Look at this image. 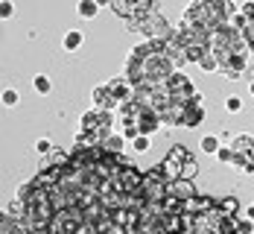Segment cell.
I'll return each instance as SVG.
<instances>
[{
    "mask_svg": "<svg viewBox=\"0 0 254 234\" xmlns=\"http://www.w3.org/2000/svg\"><path fill=\"white\" fill-rule=\"evenodd\" d=\"M216 158H219L222 164H231V167H234V161H237L234 150H231V144H222V147H219V153H216Z\"/></svg>",
    "mask_w": 254,
    "mask_h": 234,
    "instance_id": "26",
    "label": "cell"
},
{
    "mask_svg": "<svg viewBox=\"0 0 254 234\" xmlns=\"http://www.w3.org/2000/svg\"><path fill=\"white\" fill-rule=\"evenodd\" d=\"M210 50L225 62V59L237 56V53H246L249 47H246V38H243L240 29H234L231 24H222L219 29L210 32Z\"/></svg>",
    "mask_w": 254,
    "mask_h": 234,
    "instance_id": "5",
    "label": "cell"
},
{
    "mask_svg": "<svg viewBox=\"0 0 254 234\" xmlns=\"http://www.w3.org/2000/svg\"><path fill=\"white\" fill-rule=\"evenodd\" d=\"M82 41H85V32H82V29H67L64 38H62V47H64L67 53H73V50L82 47Z\"/></svg>",
    "mask_w": 254,
    "mask_h": 234,
    "instance_id": "19",
    "label": "cell"
},
{
    "mask_svg": "<svg viewBox=\"0 0 254 234\" xmlns=\"http://www.w3.org/2000/svg\"><path fill=\"white\" fill-rule=\"evenodd\" d=\"M167 193H173V196H178V199L184 202V199L196 196L199 190H196V184H193V179H176V182H167Z\"/></svg>",
    "mask_w": 254,
    "mask_h": 234,
    "instance_id": "14",
    "label": "cell"
},
{
    "mask_svg": "<svg viewBox=\"0 0 254 234\" xmlns=\"http://www.w3.org/2000/svg\"><path fill=\"white\" fill-rule=\"evenodd\" d=\"M158 164H161V170H164V179H167V182L181 179V161H178L173 153H167V158H164V161H158Z\"/></svg>",
    "mask_w": 254,
    "mask_h": 234,
    "instance_id": "17",
    "label": "cell"
},
{
    "mask_svg": "<svg viewBox=\"0 0 254 234\" xmlns=\"http://www.w3.org/2000/svg\"><path fill=\"white\" fill-rule=\"evenodd\" d=\"M35 150H38V156L44 158V156H50V153L56 150V147H53V141H50V138H41V141L35 144Z\"/></svg>",
    "mask_w": 254,
    "mask_h": 234,
    "instance_id": "31",
    "label": "cell"
},
{
    "mask_svg": "<svg viewBox=\"0 0 254 234\" xmlns=\"http://www.w3.org/2000/svg\"><path fill=\"white\" fill-rule=\"evenodd\" d=\"M161 126H164V120H161V114L155 111L152 105L140 114V120H137V129H140V135H149L152 138L155 132H161Z\"/></svg>",
    "mask_w": 254,
    "mask_h": 234,
    "instance_id": "13",
    "label": "cell"
},
{
    "mask_svg": "<svg viewBox=\"0 0 254 234\" xmlns=\"http://www.w3.org/2000/svg\"><path fill=\"white\" fill-rule=\"evenodd\" d=\"M243 38H246V47L254 53V24H246V29H243Z\"/></svg>",
    "mask_w": 254,
    "mask_h": 234,
    "instance_id": "36",
    "label": "cell"
},
{
    "mask_svg": "<svg viewBox=\"0 0 254 234\" xmlns=\"http://www.w3.org/2000/svg\"><path fill=\"white\" fill-rule=\"evenodd\" d=\"M3 105H9V108L18 105V91H15V88H6V91H3Z\"/></svg>",
    "mask_w": 254,
    "mask_h": 234,
    "instance_id": "34",
    "label": "cell"
},
{
    "mask_svg": "<svg viewBox=\"0 0 254 234\" xmlns=\"http://www.w3.org/2000/svg\"><path fill=\"white\" fill-rule=\"evenodd\" d=\"M237 234H254V220H249V217H237Z\"/></svg>",
    "mask_w": 254,
    "mask_h": 234,
    "instance_id": "30",
    "label": "cell"
},
{
    "mask_svg": "<svg viewBox=\"0 0 254 234\" xmlns=\"http://www.w3.org/2000/svg\"><path fill=\"white\" fill-rule=\"evenodd\" d=\"M164 88L170 91V97L178 100V103H190L193 100V94H196V85H193V79L187 77L184 71H173L167 82H164Z\"/></svg>",
    "mask_w": 254,
    "mask_h": 234,
    "instance_id": "8",
    "label": "cell"
},
{
    "mask_svg": "<svg viewBox=\"0 0 254 234\" xmlns=\"http://www.w3.org/2000/svg\"><path fill=\"white\" fill-rule=\"evenodd\" d=\"M204 97L196 91L193 94V100L187 103V108H184V117H181V126L184 129H196V126H202V120H204Z\"/></svg>",
    "mask_w": 254,
    "mask_h": 234,
    "instance_id": "9",
    "label": "cell"
},
{
    "mask_svg": "<svg viewBox=\"0 0 254 234\" xmlns=\"http://www.w3.org/2000/svg\"><path fill=\"white\" fill-rule=\"evenodd\" d=\"M108 88H111V94H114V100L123 105V103H128L131 97H134V82L123 74V77H114L111 82H108Z\"/></svg>",
    "mask_w": 254,
    "mask_h": 234,
    "instance_id": "11",
    "label": "cell"
},
{
    "mask_svg": "<svg viewBox=\"0 0 254 234\" xmlns=\"http://www.w3.org/2000/svg\"><path fill=\"white\" fill-rule=\"evenodd\" d=\"M114 123H117V111H105V108H94V105H91V108L82 114L76 144H85V147L102 144L108 135H114Z\"/></svg>",
    "mask_w": 254,
    "mask_h": 234,
    "instance_id": "2",
    "label": "cell"
},
{
    "mask_svg": "<svg viewBox=\"0 0 254 234\" xmlns=\"http://www.w3.org/2000/svg\"><path fill=\"white\" fill-rule=\"evenodd\" d=\"M240 12L249 18V24H254V0H246V3L240 6Z\"/></svg>",
    "mask_w": 254,
    "mask_h": 234,
    "instance_id": "37",
    "label": "cell"
},
{
    "mask_svg": "<svg viewBox=\"0 0 254 234\" xmlns=\"http://www.w3.org/2000/svg\"><path fill=\"white\" fill-rule=\"evenodd\" d=\"M199 147H202V153H207V156H216V153H219V147H222V141H219L216 135H204Z\"/></svg>",
    "mask_w": 254,
    "mask_h": 234,
    "instance_id": "25",
    "label": "cell"
},
{
    "mask_svg": "<svg viewBox=\"0 0 254 234\" xmlns=\"http://www.w3.org/2000/svg\"><path fill=\"white\" fill-rule=\"evenodd\" d=\"M225 108H228V114H237V111L243 108V100H240L237 94H231L228 100H225Z\"/></svg>",
    "mask_w": 254,
    "mask_h": 234,
    "instance_id": "33",
    "label": "cell"
},
{
    "mask_svg": "<svg viewBox=\"0 0 254 234\" xmlns=\"http://www.w3.org/2000/svg\"><path fill=\"white\" fill-rule=\"evenodd\" d=\"M32 88H35V94H41V97H47L53 91V82L50 77H44V74H38V77H32Z\"/></svg>",
    "mask_w": 254,
    "mask_h": 234,
    "instance_id": "24",
    "label": "cell"
},
{
    "mask_svg": "<svg viewBox=\"0 0 254 234\" xmlns=\"http://www.w3.org/2000/svg\"><path fill=\"white\" fill-rule=\"evenodd\" d=\"M219 3V9H222V15H225V21H228L231 15H237L240 12V6H237V0H216Z\"/></svg>",
    "mask_w": 254,
    "mask_h": 234,
    "instance_id": "29",
    "label": "cell"
},
{
    "mask_svg": "<svg viewBox=\"0 0 254 234\" xmlns=\"http://www.w3.org/2000/svg\"><path fill=\"white\" fill-rule=\"evenodd\" d=\"M228 24L234 26V29H240V32H243V29H246V24H249V18H246L243 12H237V15H231V18H228Z\"/></svg>",
    "mask_w": 254,
    "mask_h": 234,
    "instance_id": "32",
    "label": "cell"
},
{
    "mask_svg": "<svg viewBox=\"0 0 254 234\" xmlns=\"http://www.w3.org/2000/svg\"><path fill=\"white\" fill-rule=\"evenodd\" d=\"M161 229L167 234L184 232V214H164V217H161Z\"/></svg>",
    "mask_w": 254,
    "mask_h": 234,
    "instance_id": "18",
    "label": "cell"
},
{
    "mask_svg": "<svg viewBox=\"0 0 254 234\" xmlns=\"http://www.w3.org/2000/svg\"><path fill=\"white\" fill-rule=\"evenodd\" d=\"M128 29H131V32H140L146 41H170V38L176 35L173 24H170L158 9L146 12V15H134V18L128 21Z\"/></svg>",
    "mask_w": 254,
    "mask_h": 234,
    "instance_id": "4",
    "label": "cell"
},
{
    "mask_svg": "<svg viewBox=\"0 0 254 234\" xmlns=\"http://www.w3.org/2000/svg\"><path fill=\"white\" fill-rule=\"evenodd\" d=\"M249 91H252V94H254V79H252V82H249Z\"/></svg>",
    "mask_w": 254,
    "mask_h": 234,
    "instance_id": "40",
    "label": "cell"
},
{
    "mask_svg": "<svg viewBox=\"0 0 254 234\" xmlns=\"http://www.w3.org/2000/svg\"><path fill=\"white\" fill-rule=\"evenodd\" d=\"M111 12H117L120 18H134L137 15V9H140V0H111V6H108Z\"/></svg>",
    "mask_w": 254,
    "mask_h": 234,
    "instance_id": "16",
    "label": "cell"
},
{
    "mask_svg": "<svg viewBox=\"0 0 254 234\" xmlns=\"http://www.w3.org/2000/svg\"><path fill=\"white\" fill-rule=\"evenodd\" d=\"M131 147H134V153H149L152 141H149V135H137V138L131 141Z\"/></svg>",
    "mask_w": 254,
    "mask_h": 234,
    "instance_id": "27",
    "label": "cell"
},
{
    "mask_svg": "<svg viewBox=\"0 0 254 234\" xmlns=\"http://www.w3.org/2000/svg\"><path fill=\"white\" fill-rule=\"evenodd\" d=\"M0 234H29V226H26L24 217H12V214H3V226H0Z\"/></svg>",
    "mask_w": 254,
    "mask_h": 234,
    "instance_id": "15",
    "label": "cell"
},
{
    "mask_svg": "<svg viewBox=\"0 0 254 234\" xmlns=\"http://www.w3.org/2000/svg\"><path fill=\"white\" fill-rule=\"evenodd\" d=\"M140 196H143V202H161V199L167 196V179H164L161 164H152L149 170H143Z\"/></svg>",
    "mask_w": 254,
    "mask_h": 234,
    "instance_id": "7",
    "label": "cell"
},
{
    "mask_svg": "<svg viewBox=\"0 0 254 234\" xmlns=\"http://www.w3.org/2000/svg\"><path fill=\"white\" fill-rule=\"evenodd\" d=\"M0 15H3V21H9V18L15 15V6H12V0H0Z\"/></svg>",
    "mask_w": 254,
    "mask_h": 234,
    "instance_id": "35",
    "label": "cell"
},
{
    "mask_svg": "<svg viewBox=\"0 0 254 234\" xmlns=\"http://www.w3.org/2000/svg\"><path fill=\"white\" fill-rule=\"evenodd\" d=\"M97 3H100V9L102 6H111V0H97Z\"/></svg>",
    "mask_w": 254,
    "mask_h": 234,
    "instance_id": "39",
    "label": "cell"
},
{
    "mask_svg": "<svg viewBox=\"0 0 254 234\" xmlns=\"http://www.w3.org/2000/svg\"><path fill=\"white\" fill-rule=\"evenodd\" d=\"M231 150H234V167L243 173V176H254V138L252 135H234L228 141Z\"/></svg>",
    "mask_w": 254,
    "mask_h": 234,
    "instance_id": "6",
    "label": "cell"
},
{
    "mask_svg": "<svg viewBox=\"0 0 254 234\" xmlns=\"http://www.w3.org/2000/svg\"><path fill=\"white\" fill-rule=\"evenodd\" d=\"M76 12H79V18L91 21V18L100 12V3H97V0H79V3H76Z\"/></svg>",
    "mask_w": 254,
    "mask_h": 234,
    "instance_id": "21",
    "label": "cell"
},
{
    "mask_svg": "<svg viewBox=\"0 0 254 234\" xmlns=\"http://www.w3.org/2000/svg\"><path fill=\"white\" fill-rule=\"evenodd\" d=\"M196 170H199L196 158H187V161L181 164V179H193V176H196Z\"/></svg>",
    "mask_w": 254,
    "mask_h": 234,
    "instance_id": "28",
    "label": "cell"
},
{
    "mask_svg": "<svg viewBox=\"0 0 254 234\" xmlns=\"http://www.w3.org/2000/svg\"><path fill=\"white\" fill-rule=\"evenodd\" d=\"M249 53H252V50L237 53V56L225 59V62L219 65V74H222V77H228V79H240L246 71H249Z\"/></svg>",
    "mask_w": 254,
    "mask_h": 234,
    "instance_id": "10",
    "label": "cell"
},
{
    "mask_svg": "<svg viewBox=\"0 0 254 234\" xmlns=\"http://www.w3.org/2000/svg\"><path fill=\"white\" fill-rule=\"evenodd\" d=\"M181 24L204 26L207 32H213V29H219V26L228 24V21H225V15H222V9H219L216 0H193L181 12Z\"/></svg>",
    "mask_w": 254,
    "mask_h": 234,
    "instance_id": "3",
    "label": "cell"
},
{
    "mask_svg": "<svg viewBox=\"0 0 254 234\" xmlns=\"http://www.w3.org/2000/svg\"><path fill=\"white\" fill-rule=\"evenodd\" d=\"M243 214H246V217H249V220H254V205H249V208L243 211Z\"/></svg>",
    "mask_w": 254,
    "mask_h": 234,
    "instance_id": "38",
    "label": "cell"
},
{
    "mask_svg": "<svg viewBox=\"0 0 254 234\" xmlns=\"http://www.w3.org/2000/svg\"><path fill=\"white\" fill-rule=\"evenodd\" d=\"M123 144H126L123 132H114V135H108V138L102 141V147H105L108 153H123Z\"/></svg>",
    "mask_w": 254,
    "mask_h": 234,
    "instance_id": "23",
    "label": "cell"
},
{
    "mask_svg": "<svg viewBox=\"0 0 254 234\" xmlns=\"http://www.w3.org/2000/svg\"><path fill=\"white\" fill-rule=\"evenodd\" d=\"M173 71L178 68L167 53V41H143L131 50L126 62V77L134 82V88H158Z\"/></svg>",
    "mask_w": 254,
    "mask_h": 234,
    "instance_id": "1",
    "label": "cell"
},
{
    "mask_svg": "<svg viewBox=\"0 0 254 234\" xmlns=\"http://www.w3.org/2000/svg\"><path fill=\"white\" fill-rule=\"evenodd\" d=\"M196 65H199L202 71H216V74H219V65H222V59H219V56H216L213 50H207V53L202 56V59L196 62Z\"/></svg>",
    "mask_w": 254,
    "mask_h": 234,
    "instance_id": "22",
    "label": "cell"
},
{
    "mask_svg": "<svg viewBox=\"0 0 254 234\" xmlns=\"http://www.w3.org/2000/svg\"><path fill=\"white\" fill-rule=\"evenodd\" d=\"M91 105H94V108H105V111H117V108H120V103L114 100V94H111L108 85H100V88L91 91Z\"/></svg>",
    "mask_w": 254,
    "mask_h": 234,
    "instance_id": "12",
    "label": "cell"
},
{
    "mask_svg": "<svg viewBox=\"0 0 254 234\" xmlns=\"http://www.w3.org/2000/svg\"><path fill=\"white\" fill-rule=\"evenodd\" d=\"M219 211H222L225 217H240V199H237V196H231V193L219 196Z\"/></svg>",
    "mask_w": 254,
    "mask_h": 234,
    "instance_id": "20",
    "label": "cell"
}]
</instances>
